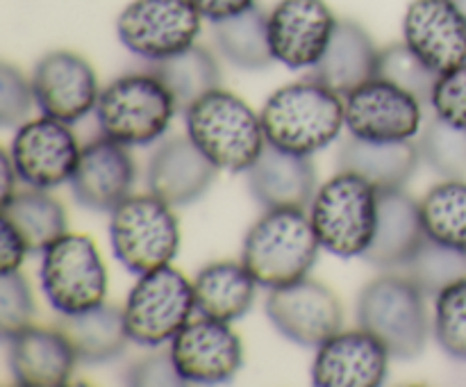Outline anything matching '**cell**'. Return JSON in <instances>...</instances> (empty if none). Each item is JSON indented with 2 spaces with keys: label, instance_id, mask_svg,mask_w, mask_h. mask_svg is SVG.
Returning <instances> with one entry per match:
<instances>
[{
  "label": "cell",
  "instance_id": "6da1fadb",
  "mask_svg": "<svg viewBox=\"0 0 466 387\" xmlns=\"http://www.w3.org/2000/svg\"><path fill=\"white\" fill-rule=\"evenodd\" d=\"M259 118L267 144L312 158L330 146L346 126L344 96L308 77L273 91Z\"/></svg>",
  "mask_w": 466,
  "mask_h": 387
},
{
  "label": "cell",
  "instance_id": "7a4b0ae2",
  "mask_svg": "<svg viewBox=\"0 0 466 387\" xmlns=\"http://www.w3.org/2000/svg\"><path fill=\"white\" fill-rule=\"evenodd\" d=\"M319 250L321 241L305 209H267L246 232L241 262L259 287L278 290L309 276Z\"/></svg>",
  "mask_w": 466,
  "mask_h": 387
},
{
  "label": "cell",
  "instance_id": "3957f363",
  "mask_svg": "<svg viewBox=\"0 0 466 387\" xmlns=\"http://www.w3.org/2000/svg\"><path fill=\"white\" fill-rule=\"evenodd\" d=\"M185 127L189 139L218 171L246 173L267 146L259 114L221 87L187 109Z\"/></svg>",
  "mask_w": 466,
  "mask_h": 387
},
{
  "label": "cell",
  "instance_id": "277c9868",
  "mask_svg": "<svg viewBox=\"0 0 466 387\" xmlns=\"http://www.w3.org/2000/svg\"><path fill=\"white\" fill-rule=\"evenodd\" d=\"M100 135L123 146L155 144L177 114L176 100L150 71L126 73L100 89L96 105Z\"/></svg>",
  "mask_w": 466,
  "mask_h": 387
},
{
  "label": "cell",
  "instance_id": "5b68a950",
  "mask_svg": "<svg viewBox=\"0 0 466 387\" xmlns=\"http://www.w3.org/2000/svg\"><path fill=\"white\" fill-rule=\"evenodd\" d=\"M358 323L387 346L391 358H419L431 335L426 294L408 273H385L360 291Z\"/></svg>",
  "mask_w": 466,
  "mask_h": 387
},
{
  "label": "cell",
  "instance_id": "8992f818",
  "mask_svg": "<svg viewBox=\"0 0 466 387\" xmlns=\"http://www.w3.org/2000/svg\"><path fill=\"white\" fill-rule=\"evenodd\" d=\"M309 221L328 253L362 258L376 232L378 189L355 173L339 171L317 189Z\"/></svg>",
  "mask_w": 466,
  "mask_h": 387
},
{
  "label": "cell",
  "instance_id": "52a82bcc",
  "mask_svg": "<svg viewBox=\"0 0 466 387\" xmlns=\"http://www.w3.org/2000/svg\"><path fill=\"white\" fill-rule=\"evenodd\" d=\"M109 246L130 273H148L173 262L180 249V223L173 208L155 196L132 194L109 212Z\"/></svg>",
  "mask_w": 466,
  "mask_h": 387
},
{
  "label": "cell",
  "instance_id": "ba28073f",
  "mask_svg": "<svg viewBox=\"0 0 466 387\" xmlns=\"http://www.w3.org/2000/svg\"><path fill=\"white\" fill-rule=\"evenodd\" d=\"M194 312V280L171 264L141 273L123 305L130 341L150 349L171 344Z\"/></svg>",
  "mask_w": 466,
  "mask_h": 387
},
{
  "label": "cell",
  "instance_id": "9c48e42d",
  "mask_svg": "<svg viewBox=\"0 0 466 387\" xmlns=\"http://www.w3.org/2000/svg\"><path fill=\"white\" fill-rule=\"evenodd\" d=\"M39 285L57 314H82L105 303L107 269L94 239L66 232L41 253Z\"/></svg>",
  "mask_w": 466,
  "mask_h": 387
},
{
  "label": "cell",
  "instance_id": "30bf717a",
  "mask_svg": "<svg viewBox=\"0 0 466 387\" xmlns=\"http://www.w3.org/2000/svg\"><path fill=\"white\" fill-rule=\"evenodd\" d=\"M203 16L189 0H132L116 18L118 41L144 62H159L191 48Z\"/></svg>",
  "mask_w": 466,
  "mask_h": 387
},
{
  "label": "cell",
  "instance_id": "8fae6325",
  "mask_svg": "<svg viewBox=\"0 0 466 387\" xmlns=\"http://www.w3.org/2000/svg\"><path fill=\"white\" fill-rule=\"evenodd\" d=\"M267 314L282 337L299 346H321L341 331L344 308L335 291L309 276L268 290Z\"/></svg>",
  "mask_w": 466,
  "mask_h": 387
},
{
  "label": "cell",
  "instance_id": "7c38bea8",
  "mask_svg": "<svg viewBox=\"0 0 466 387\" xmlns=\"http://www.w3.org/2000/svg\"><path fill=\"white\" fill-rule=\"evenodd\" d=\"M80 153L82 148L71 126L53 117H41L18 126L9 146L21 182L36 189H53L71 182Z\"/></svg>",
  "mask_w": 466,
  "mask_h": 387
},
{
  "label": "cell",
  "instance_id": "4fadbf2b",
  "mask_svg": "<svg viewBox=\"0 0 466 387\" xmlns=\"http://www.w3.org/2000/svg\"><path fill=\"white\" fill-rule=\"evenodd\" d=\"M349 135L367 141H408L421 130L423 105L396 87L373 77L344 96Z\"/></svg>",
  "mask_w": 466,
  "mask_h": 387
},
{
  "label": "cell",
  "instance_id": "5bb4252c",
  "mask_svg": "<svg viewBox=\"0 0 466 387\" xmlns=\"http://www.w3.org/2000/svg\"><path fill=\"white\" fill-rule=\"evenodd\" d=\"M168 353L185 382L194 385L230 382L244 364L241 337L230 323L203 314L173 337Z\"/></svg>",
  "mask_w": 466,
  "mask_h": 387
},
{
  "label": "cell",
  "instance_id": "9a60e30c",
  "mask_svg": "<svg viewBox=\"0 0 466 387\" xmlns=\"http://www.w3.org/2000/svg\"><path fill=\"white\" fill-rule=\"evenodd\" d=\"M35 103L44 117L76 126L96 112L98 77L85 57L71 50H50L32 71Z\"/></svg>",
  "mask_w": 466,
  "mask_h": 387
},
{
  "label": "cell",
  "instance_id": "2e32d148",
  "mask_svg": "<svg viewBox=\"0 0 466 387\" xmlns=\"http://www.w3.org/2000/svg\"><path fill=\"white\" fill-rule=\"evenodd\" d=\"M337 21L326 0H280L268 12L273 59L291 71L314 68L330 44Z\"/></svg>",
  "mask_w": 466,
  "mask_h": 387
},
{
  "label": "cell",
  "instance_id": "e0dca14e",
  "mask_svg": "<svg viewBox=\"0 0 466 387\" xmlns=\"http://www.w3.org/2000/svg\"><path fill=\"white\" fill-rule=\"evenodd\" d=\"M403 41L444 76L466 64V16L455 0H412L403 16Z\"/></svg>",
  "mask_w": 466,
  "mask_h": 387
},
{
  "label": "cell",
  "instance_id": "ac0fdd59",
  "mask_svg": "<svg viewBox=\"0 0 466 387\" xmlns=\"http://www.w3.org/2000/svg\"><path fill=\"white\" fill-rule=\"evenodd\" d=\"M387 346L364 331H339L317 346L312 362V382L317 387H378L390 369Z\"/></svg>",
  "mask_w": 466,
  "mask_h": 387
},
{
  "label": "cell",
  "instance_id": "d6986e66",
  "mask_svg": "<svg viewBox=\"0 0 466 387\" xmlns=\"http://www.w3.org/2000/svg\"><path fill=\"white\" fill-rule=\"evenodd\" d=\"M137 167L127 146L100 135L82 146L80 162L71 178V191L77 205L91 212H114L132 196Z\"/></svg>",
  "mask_w": 466,
  "mask_h": 387
},
{
  "label": "cell",
  "instance_id": "ffe728a7",
  "mask_svg": "<svg viewBox=\"0 0 466 387\" xmlns=\"http://www.w3.org/2000/svg\"><path fill=\"white\" fill-rule=\"evenodd\" d=\"M217 176L218 168L205 158L189 135L164 141L146 168L148 191L167 200L171 208H182L198 200L208 194Z\"/></svg>",
  "mask_w": 466,
  "mask_h": 387
},
{
  "label": "cell",
  "instance_id": "44dd1931",
  "mask_svg": "<svg viewBox=\"0 0 466 387\" xmlns=\"http://www.w3.org/2000/svg\"><path fill=\"white\" fill-rule=\"evenodd\" d=\"M423 241H426V228H423L421 203L405 189L380 191L376 232L362 255L364 262L385 271L408 267Z\"/></svg>",
  "mask_w": 466,
  "mask_h": 387
},
{
  "label": "cell",
  "instance_id": "7402d4cb",
  "mask_svg": "<svg viewBox=\"0 0 466 387\" xmlns=\"http://www.w3.org/2000/svg\"><path fill=\"white\" fill-rule=\"evenodd\" d=\"M5 341L14 382L23 387L66 385L80 360L57 326H27Z\"/></svg>",
  "mask_w": 466,
  "mask_h": 387
},
{
  "label": "cell",
  "instance_id": "603a6c76",
  "mask_svg": "<svg viewBox=\"0 0 466 387\" xmlns=\"http://www.w3.org/2000/svg\"><path fill=\"white\" fill-rule=\"evenodd\" d=\"M248 189L264 209H308L317 194V168L305 155L264 146L258 162L246 171Z\"/></svg>",
  "mask_w": 466,
  "mask_h": 387
},
{
  "label": "cell",
  "instance_id": "cb8c5ba5",
  "mask_svg": "<svg viewBox=\"0 0 466 387\" xmlns=\"http://www.w3.org/2000/svg\"><path fill=\"white\" fill-rule=\"evenodd\" d=\"M380 48L373 44L371 35L353 18L337 21L332 39L317 66L309 68L312 80L321 82L339 96H349L364 82L378 77Z\"/></svg>",
  "mask_w": 466,
  "mask_h": 387
},
{
  "label": "cell",
  "instance_id": "d4e9b609",
  "mask_svg": "<svg viewBox=\"0 0 466 387\" xmlns=\"http://www.w3.org/2000/svg\"><path fill=\"white\" fill-rule=\"evenodd\" d=\"M421 162L419 146L408 141H367L350 135L339 146L337 164L339 171H350L364 178L380 191L403 189Z\"/></svg>",
  "mask_w": 466,
  "mask_h": 387
},
{
  "label": "cell",
  "instance_id": "484cf974",
  "mask_svg": "<svg viewBox=\"0 0 466 387\" xmlns=\"http://www.w3.org/2000/svg\"><path fill=\"white\" fill-rule=\"evenodd\" d=\"M258 287V280L241 260L205 264L194 278L196 312L218 321H237L253 308Z\"/></svg>",
  "mask_w": 466,
  "mask_h": 387
},
{
  "label": "cell",
  "instance_id": "4316f807",
  "mask_svg": "<svg viewBox=\"0 0 466 387\" xmlns=\"http://www.w3.org/2000/svg\"><path fill=\"white\" fill-rule=\"evenodd\" d=\"M55 326L71 341L77 358L86 364L116 360L126 351L127 337L123 308L103 303L82 314H59Z\"/></svg>",
  "mask_w": 466,
  "mask_h": 387
},
{
  "label": "cell",
  "instance_id": "83f0119b",
  "mask_svg": "<svg viewBox=\"0 0 466 387\" xmlns=\"http://www.w3.org/2000/svg\"><path fill=\"white\" fill-rule=\"evenodd\" d=\"M3 219L12 223L14 230L21 235L30 253H44L53 241L68 232L66 212L64 205L48 189L30 187L25 191H16L5 205Z\"/></svg>",
  "mask_w": 466,
  "mask_h": 387
},
{
  "label": "cell",
  "instance_id": "f1b7e54d",
  "mask_svg": "<svg viewBox=\"0 0 466 387\" xmlns=\"http://www.w3.org/2000/svg\"><path fill=\"white\" fill-rule=\"evenodd\" d=\"M146 64H148L146 71L157 76L164 82V87L171 91L180 114H185L205 94L221 87V68H218V62L208 48H203L198 44L182 50V53L171 55L167 59Z\"/></svg>",
  "mask_w": 466,
  "mask_h": 387
},
{
  "label": "cell",
  "instance_id": "f546056e",
  "mask_svg": "<svg viewBox=\"0 0 466 387\" xmlns=\"http://www.w3.org/2000/svg\"><path fill=\"white\" fill-rule=\"evenodd\" d=\"M214 41L218 53L244 71H262L276 62L268 44V14L259 5L214 23Z\"/></svg>",
  "mask_w": 466,
  "mask_h": 387
},
{
  "label": "cell",
  "instance_id": "4dcf8cb0",
  "mask_svg": "<svg viewBox=\"0 0 466 387\" xmlns=\"http://www.w3.org/2000/svg\"><path fill=\"white\" fill-rule=\"evenodd\" d=\"M426 237L466 253V180L446 178L421 200Z\"/></svg>",
  "mask_w": 466,
  "mask_h": 387
},
{
  "label": "cell",
  "instance_id": "1f68e13d",
  "mask_svg": "<svg viewBox=\"0 0 466 387\" xmlns=\"http://www.w3.org/2000/svg\"><path fill=\"white\" fill-rule=\"evenodd\" d=\"M408 276L426 296H437L451 282L466 278V253L426 237L421 249L408 262Z\"/></svg>",
  "mask_w": 466,
  "mask_h": 387
},
{
  "label": "cell",
  "instance_id": "d6a6232c",
  "mask_svg": "<svg viewBox=\"0 0 466 387\" xmlns=\"http://www.w3.org/2000/svg\"><path fill=\"white\" fill-rule=\"evenodd\" d=\"M421 159L444 178L464 180L466 178V130L451 126L444 118L432 117L419 139Z\"/></svg>",
  "mask_w": 466,
  "mask_h": 387
},
{
  "label": "cell",
  "instance_id": "836d02e7",
  "mask_svg": "<svg viewBox=\"0 0 466 387\" xmlns=\"http://www.w3.org/2000/svg\"><path fill=\"white\" fill-rule=\"evenodd\" d=\"M378 77L394 82L396 87L412 94L421 105H431L432 89L440 76L431 66H426L405 41H400L380 50Z\"/></svg>",
  "mask_w": 466,
  "mask_h": 387
},
{
  "label": "cell",
  "instance_id": "e575fe53",
  "mask_svg": "<svg viewBox=\"0 0 466 387\" xmlns=\"http://www.w3.org/2000/svg\"><path fill=\"white\" fill-rule=\"evenodd\" d=\"M432 335L449 358L466 362V278L451 282L435 296Z\"/></svg>",
  "mask_w": 466,
  "mask_h": 387
},
{
  "label": "cell",
  "instance_id": "d590c367",
  "mask_svg": "<svg viewBox=\"0 0 466 387\" xmlns=\"http://www.w3.org/2000/svg\"><path fill=\"white\" fill-rule=\"evenodd\" d=\"M35 317V299L27 278L18 271L0 273V332L9 340L16 332L32 326Z\"/></svg>",
  "mask_w": 466,
  "mask_h": 387
},
{
  "label": "cell",
  "instance_id": "8d00e7d4",
  "mask_svg": "<svg viewBox=\"0 0 466 387\" xmlns=\"http://www.w3.org/2000/svg\"><path fill=\"white\" fill-rule=\"evenodd\" d=\"M35 103L32 82L18 68L3 64L0 68V123L3 127H18L27 121Z\"/></svg>",
  "mask_w": 466,
  "mask_h": 387
},
{
  "label": "cell",
  "instance_id": "74e56055",
  "mask_svg": "<svg viewBox=\"0 0 466 387\" xmlns=\"http://www.w3.org/2000/svg\"><path fill=\"white\" fill-rule=\"evenodd\" d=\"M431 107L435 117L466 130V64L437 77Z\"/></svg>",
  "mask_w": 466,
  "mask_h": 387
},
{
  "label": "cell",
  "instance_id": "f35d334b",
  "mask_svg": "<svg viewBox=\"0 0 466 387\" xmlns=\"http://www.w3.org/2000/svg\"><path fill=\"white\" fill-rule=\"evenodd\" d=\"M123 381L132 387H180L187 385L171 353H153L139 358L126 369Z\"/></svg>",
  "mask_w": 466,
  "mask_h": 387
},
{
  "label": "cell",
  "instance_id": "ab89813d",
  "mask_svg": "<svg viewBox=\"0 0 466 387\" xmlns=\"http://www.w3.org/2000/svg\"><path fill=\"white\" fill-rule=\"evenodd\" d=\"M27 253H30V250H27L25 241H23L21 235L14 230L12 223H7L3 219V239H0V273L18 271Z\"/></svg>",
  "mask_w": 466,
  "mask_h": 387
},
{
  "label": "cell",
  "instance_id": "60d3db41",
  "mask_svg": "<svg viewBox=\"0 0 466 387\" xmlns=\"http://www.w3.org/2000/svg\"><path fill=\"white\" fill-rule=\"evenodd\" d=\"M189 3L198 9L200 16L212 23H218L246 12L253 5H258V0H189Z\"/></svg>",
  "mask_w": 466,
  "mask_h": 387
},
{
  "label": "cell",
  "instance_id": "b9f144b4",
  "mask_svg": "<svg viewBox=\"0 0 466 387\" xmlns=\"http://www.w3.org/2000/svg\"><path fill=\"white\" fill-rule=\"evenodd\" d=\"M0 164H3V196H0V205H5L14 194H16V182L21 180V178H18V171L16 167H14V159L12 155H9V150H3Z\"/></svg>",
  "mask_w": 466,
  "mask_h": 387
},
{
  "label": "cell",
  "instance_id": "7bdbcfd3",
  "mask_svg": "<svg viewBox=\"0 0 466 387\" xmlns=\"http://www.w3.org/2000/svg\"><path fill=\"white\" fill-rule=\"evenodd\" d=\"M455 3L460 5V9H462V14L466 16V0H455Z\"/></svg>",
  "mask_w": 466,
  "mask_h": 387
}]
</instances>
